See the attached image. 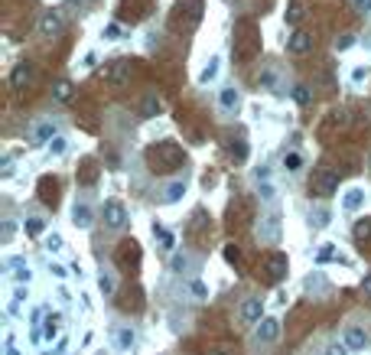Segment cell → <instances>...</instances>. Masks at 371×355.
Instances as JSON below:
<instances>
[{
  "label": "cell",
  "instance_id": "6da1fadb",
  "mask_svg": "<svg viewBox=\"0 0 371 355\" xmlns=\"http://www.w3.org/2000/svg\"><path fill=\"white\" fill-rule=\"evenodd\" d=\"M339 189V173L335 170H316L313 173V192L316 196H332Z\"/></svg>",
  "mask_w": 371,
  "mask_h": 355
},
{
  "label": "cell",
  "instance_id": "7a4b0ae2",
  "mask_svg": "<svg viewBox=\"0 0 371 355\" xmlns=\"http://www.w3.org/2000/svg\"><path fill=\"white\" fill-rule=\"evenodd\" d=\"M258 241H264V245H277L280 241V215H277V212H270L267 218H261Z\"/></svg>",
  "mask_w": 371,
  "mask_h": 355
},
{
  "label": "cell",
  "instance_id": "3957f363",
  "mask_svg": "<svg viewBox=\"0 0 371 355\" xmlns=\"http://www.w3.org/2000/svg\"><path fill=\"white\" fill-rule=\"evenodd\" d=\"M62 30H65V23H62V13H59V10H49V13L39 16V33H42L46 39H56Z\"/></svg>",
  "mask_w": 371,
  "mask_h": 355
},
{
  "label": "cell",
  "instance_id": "277c9868",
  "mask_svg": "<svg viewBox=\"0 0 371 355\" xmlns=\"http://www.w3.org/2000/svg\"><path fill=\"white\" fill-rule=\"evenodd\" d=\"M264 268H267L270 280H284V277H287V271H290V261H287V254H270Z\"/></svg>",
  "mask_w": 371,
  "mask_h": 355
},
{
  "label": "cell",
  "instance_id": "5b68a950",
  "mask_svg": "<svg viewBox=\"0 0 371 355\" xmlns=\"http://www.w3.org/2000/svg\"><path fill=\"white\" fill-rule=\"evenodd\" d=\"M104 221H108V228H124L127 225V212H124L121 202H108V206H104Z\"/></svg>",
  "mask_w": 371,
  "mask_h": 355
},
{
  "label": "cell",
  "instance_id": "8992f818",
  "mask_svg": "<svg viewBox=\"0 0 371 355\" xmlns=\"http://www.w3.org/2000/svg\"><path fill=\"white\" fill-rule=\"evenodd\" d=\"M277 336H280V319L264 316L261 323H258V339H261V342H273Z\"/></svg>",
  "mask_w": 371,
  "mask_h": 355
},
{
  "label": "cell",
  "instance_id": "52a82bcc",
  "mask_svg": "<svg viewBox=\"0 0 371 355\" xmlns=\"http://www.w3.org/2000/svg\"><path fill=\"white\" fill-rule=\"evenodd\" d=\"M241 316H244V323H261V319H264V300H258V297L244 300Z\"/></svg>",
  "mask_w": 371,
  "mask_h": 355
},
{
  "label": "cell",
  "instance_id": "ba28073f",
  "mask_svg": "<svg viewBox=\"0 0 371 355\" xmlns=\"http://www.w3.org/2000/svg\"><path fill=\"white\" fill-rule=\"evenodd\" d=\"M287 49L293 52V56H306V52L313 49V36H309V33H293V36L287 39Z\"/></svg>",
  "mask_w": 371,
  "mask_h": 355
},
{
  "label": "cell",
  "instance_id": "9c48e42d",
  "mask_svg": "<svg viewBox=\"0 0 371 355\" xmlns=\"http://www.w3.org/2000/svg\"><path fill=\"white\" fill-rule=\"evenodd\" d=\"M33 82V65L30 62H20V65H13V72H10V85L20 92L23 85H30Z\"/></svg>",
  "mask_w": 371,
  "mask_h": 355
},
{
  "label": "cell",
  "instance_id": "30bf717a",
  "mask_svg": "<svg viewBox=\"0 0 371 355\" xmlns=\"http://www.w3.org/2000/svg\"><path fill=\"white\" fill-rule=\"evenodd\" d=\"M72 221L78 228H88L95 221V212H91V206H88V202H75L72 206Z\"/></svg>",
  "mask_w": 371,
  "mask_h": 355
},
{
  "label": "cell",
  "instance_id": "8fae6325",
  "mask_svg": "<svg viewBox=\"0 0 371 355\" xmlns=\"http://www.w3.org/2000/svg\"><path fill=\"white\" fill-rule=\"evenodd\" d=\"M342 342H345L352 352H358V349H365V345H368V332L358 329V326H349V329H345V339H342Z\"/></svg>",
  "mask_w": 371,
  "mask_h": 355
},
{
  "label": "cell",
  "instance_id": "7c38bea8",
  "mask_svg": "<svg viewBox=\"0 0 371 355\" xmlns=\"http://www.w3.org/2000/svg\"><path fill=\"white\" fill-rule=\"evenodd\" d=\"M127 78H130V65H127V62H111V69H108V82L111 85H124V82H127Z\"/></svg>",
  "mask_w": 371,
  "mask_h": 355
},
{
  "label": "cell",
  "instance_id": "4fadbf2b",
  "mask_svg": "<svg viewBox=\"0 0 371 355\" xmlns=\"http://www.w3.org/2000/svg\"><path fill=\"white\" fill-rule=\"evenodd\" d=\"M361 206H365V192L361 189H349L345 196H342V209L345 212H358Z\"/></svg>",
  "mask_w": 371,
  "mask_h": 355
},
{
  "label": "cell",
  "instance_id": "5bb4252c",
  "mask_svg": "<svg viewBox=\"0 0 371 355\" xmlns=\"http://www.w3.org/2000/svg\"><path fill=\"white\" fill-rule=\"evenodd\" d=\"M218 104H222L225 111H235L238 104H241V95H238V88H222V92H218Z\"/></svg>",
  "mask_w": 371,
  "mask_h": 355
},
{
  "label": "cell",
  "instance_id": "9a60e30c",
  "mask_svg": "<svg viewBox=\"0 0 371 355\" xmlns=\"http://www.w3.org/2000/svg\"><path fill=\"white\" fill-rule=\"evenodd\" d=\"M218 69H222V59H218V56H212V59H208V65L199 72V82H202V85L215 82V78H218Z\"/></svg>",
  "mask_w": 371,
  "mask_h": 355
},
{
  "label": "cell",
  "instance_id": "2e32d148",
  "mask_svg": "<svg viewBox=\"0 0 371 355\" xmlns=\"http://www.w3.org/2000/svg\"><path fill=\"white\" fill-rule=\"evenodd\" d=\"M182 196H186V183L182 180H176V183H170L163 189V202H179Z\"/></svg>",
  "mask_w": 371,
  "mask_h": 355
},
{
  "label": "cell",
  "instance_id": "e0dca14e",
  "mask_svg": "<svg viewBox=\"0 0 371 355\" xmlns=\"http://www.w3.org/2000/svg\"><path fill=\"white\" fill-rule=\"evenodd\" d=\"M98 287H101V294H104V297H111V294H114V287H118V280H114V271L104 268V271L98 274Z\"/></svg>",
  "mask_w": 371,
  "mask_h": 355
},
{
  "label": "cell",
  "instance_id": "ac0fdd59",
  "mask_svg": "<svg viewBox=\"0 0 371 355\" xmlns=\"http://www.w3.org/2000/svg\"><path fill=\"white\" fill-rule=\"evenodd\" d=\"M42 326H46V329H42V339H46V342H52V339L59 336V326H62V319L49 313V316H46V323H42Z\"/></svg>",
  "mask_w": 371,
  "mask_h": 355
},
{
  "label": "cell",
  "instance_id": "d6986e66",
  "mask_svg": "<svg viewBox=\"0 0 371 355\" xmlns=\"http://www.w3.org/2000/svg\"><path fill=\"white\" fill-rule=\"evenodd\" d=\"M284 170H287V173L303 170V157H299L296 150H287V153H284Z\"/></svg>",
  "mask_w": 371,
  "mask_h": 355
},
{
  "label": "cell",
  "instance_id": "ffe728a7",
  "mask_svg": "<svg viewBox=\"0 0 371 355\" xmlns=\"http://www.w3.org/2000/svg\"><path fill=\"white\" fill-rule=\"evenodd\" d=\"M284 16H287V23H290V26H296L299 20H303V0H293V4L287 7V13H284Z\"/></svg>",
  "mask_w": 371,
  "mask_h": 355
},
{
  "label": "cell",
  "instance_id": "44dd1931",
  "mask_svg": "<svg viewBox=\"0 0 371 355\" xmlns=\"http://www.w3.org/2000/svg\"><path fill=\"white\" fill-rule=\"evenodd\" d=\"M56 101H72V82H65V78H62V82H56Z\"/></svg>",
  "mask_w": 371,
  "mask_h": 355
},
{
  "label": "cell",
  "instance_id": "7402d4cb",
  "mask_svg": "<svg viewBox=\"0 0 371 355\" xmlns=\"http://www.w3.org/2000/svg\"><path fill=\"white\" fill-rule=\"evenodd\" d=\"M134 339H137L134 329H118V349H121V352H127L130 345H134Z\"/></svg>",
  "mask_w": 371,
  "mask_h": 355
},
{
  "label": "cell",
  "instance_id": "603a6c76",
  "mask_svg": "<svg viewBox=\"0 0 371 355\" xmlns=\"http://www.w3.org/2000/svg\"><path fill=\"white\" fill-rule=\"evenodd\" d=\"M160 98H156V95H150V98L144 101V118H153V114H160Z\"/></svg>",
  "mask_w": 371,
  "mask_h": 355
},
{
  "label": "cell",
  "instance_id": "cb8c5ba5",
  "mask_svg": "<svg viewBox=\"0 0 371 355\" xmlns=\"http://www.w3.org/2000/svg\"><path fill=\"white\" fill-rule=\"evenodd\" d=\"M36 140H39V144L56 140V127H52V124H39V127H36Z\"/></svg>",
  "mask_w": 371,
  "mask_h": 355
},
{
  "label": "cell",
  "instance_id": "d4e9b609",
  "mask_svg": "<svg viewBox=\"0 0 371 355\" xmlns=\"http://www.w3.org/2000/svg\"><path fill=\"white\" fill-rule=\"evenodd\" d=\"M10 264H13V268H16V274H13V277L20 280V283H23V280L30 283V277H33V274H30V264H23V261H10Z\"/></svg>",
  "mask_w": 371,
  "mask_h": 355
},
{
  "label": "cell",
  "instance_id": "484cf974",
  "mask_svg": "<svg viewBox=\"0 0 371 355\" xmlns=\"http://www.w3.org/2000/svg\"><path fill=\"white\" fill-rule=\"evenodd\" d=\"M46 153H49V157H62V153H65V137H56V140H49Z\"/></svg>",
  "mask_w": 371,
  "mask_h": 355
},
{
  "label": "cell",
  "instance_id": "4316f807",
  "mask_svg": "<svg viewBox=\"0 0 371 355\" xmlns=\"http://www.w3.org/2000/svg\"><path fill=\"white\" fill-rule=\"evenodd\" d=\"M46 248H49V251H62V248H65V238L52 232V235H46Z\"/></svg>",
  "mask_w": 371,
  "mask_h": 355
},
{
  "label": "cell",
  "instance_id": "83f0119b",
  "mask_svg": "<svg viewBox=\"0 0 371 355\" xmlns=\"http://www.w3.org/2000/svg\"><path fill=\"white\" fill-rule=\"evenodd\" d=\"M42 228H46V221H42V218H36V215L26 218V232H30V235H42Z\"/></svg>",
  "mask_w": 371,
  "mask_h": 355
},
{
  "label": "cell",
  "instance_id": "f1b7e54d",
  "mask_svg": "<svg viewBox=\"0 0 371 355\" xmlns=\"http://www.w3.org/2000/svg\"><path fill=\"white\" fill-rule=\"evenodd\" d=\"M153 238H160V245H163V248H173V235L166 232V228H160V225H153Z\"/></svg>",
  "mask_w": 371,
  "mask_h": 355
},
{
  "label": "cell",
  "instance_id": "f546056e",
  "mask_svg": "<svg viewBox=\"0 0 371 355\" xmlns=\"http://www.w3.org/2000/svg\"><path fill=\"white\" fill-rule=\"evenodd\" d=\"M293 98H296L299 104H309V101H313V95H309L306 85H296V88H293Z\"/></svg>",
  "mask_w": 371,
  "mask_h": 355
},
{
  "label": "cell",
  "instance_id": "4dcf8cb0",
  "mask_svg": "<svg viewBox=\"0 0 371 355\" xmlns=\"http://www.w3.org/2000/svg\"><path fill=\"white\" fill-rule=\"evenodd\" d=\"M332 257H335V245H322V248H319V254H316V261L326 264V261H332Z\"/></svg>",
  "mask_w": 371,
  "mask_h": 355
},
{
  "label": "cell",
  "instance_id": "1f68e13d",
  "mask_svg": "<svg viewBox=\"0 0 371 355\" xmlns=\"http://www.w3.org/2000/svg\"><path fill=\"white\" fill-rule=\"evenodd\" d=\"M326 355H349V345L345 342H329L326 345Z\"/></svg>",
  "mask_w": 371,
  "mask_h": 355
},
{
  "label": "cell",
  "instance_id": "d6a6232c",
  "mask_svg": "<svg viewBox=\"0 0 371 355\" xmlns=\"http://www.w3.org/2000/svg\"><path fill=\"white\" fill-rule=\"evenodd\" d=\"M313 225L326 228V225H329V212H326V209H316V212H313Z\"/></svg>",
  "mask_w": 371,
  "mask_h": 355
},
{
  "label": "cell",
  "instance_id": "836d02e7",
  "mask_svg": "<svg viewBox=\"0 0 371 355\" xmlns=\"http://www.w3.org/2000/svg\"><path fill=\"white\" fill-rule=\"evenodd\" d=\"M173 271H189V257H186V254H173Z\"/></svg>",
  "mask_w": 371,
  "mask_h": 355
},
{
  "label": "cell",
  "instance_id": "e575fe53",
  "mask_svg": "<svg viewBox=\"0 0 371 355\" xmlns=\"http://www.w3.org/2000/svg\"><path fill=\"white\" fill-rule=\"evenodd\" d=\"M261 199L264 202H273V199H277V189H273L270 183H261Z\"/></svg>",
  "mask_w": 371,
  "mask_h": 355
},
{
  "label": "cell",
  "instance_id": "d590c367",
  "mask_svg": "<svg viewBox=\"0 0 371 355\" xmlns=\"http://www.w3.org/2000/svg\"><path fill=\"white\" fill-rule=\"evenodd\" d=\"M225 261H228V264H241V254H238L235 245H225Z\"/></svg>",
  "mask_w": 371,
  "mask_h": 355
},
{
  "label": "cell",
  "instance_id": "8d00e7d4",
  "mask_svg": "<svg viewBox=\"0 0 371 355\" xmlns=\"http://www.w3.org/2000/svg\"><path fill=\"white\" fill-rule=\"evenodd\" d=\"M355 238H371V218H368V221H358V225H355Z\"/></svg>",
  "mask_w": 371,
  "mask_h": 355
},
{
  "label": "cell",
  "instance_id": "74e56055",
  "mask_svg": "<svg viewBox=\"0 0 371 355\" xmlns=\"http://www.w3.org/2000/svg\"><path fill=\"white\" fill-rule=\"evenodd\" d=\"M352 46H355V36H339V39H335V49H339V52H345Z\"/></svg>",
  "mask_w": 371,
  "mask_h": 355
},
{
  "label": "cell",
  "instance_id": "f35d334b",
  "mask_svg": "<svg viewBox=\"0 0 371 355\" xmlns=\"http://www.w3.org/2000/svg\"><path fill=\"white\" fill-rule=\"evenodd\" d=\"M189 290H192V294H196L199 300H202V297H208V290H205V283H202V280H192V283H189Z\"/></svg>",
  "mask_w": 371,
  "mask_h": 355
},
{
  "label": "cell",
  "instance_id": "ab89813d",
  "mask_svg": "<svg viewBox=\"0 0 371 355\" xmlns=\"http://www.w3.org/2000/svg\"><path fill=\"white\" fill-rule=\"evenodd\" d=\"M306 290H309V294H319V290H322V277H309L306 280Z\"/></svg>",
  "mask_w": 371,
  "mask_h": 355
},
{
  "label": "cell",
  "instance_id": "60d3db41",
  "mask_svg": "<svg viewBox=\"0 0 371 355\" xmlns=\"http://www.w3.org/2000/svg\"><path fill=\"white\" fill-rule=\"evenodd\" d=\"M49 274H52V277H59V280H65V277H68V271L62 268V264H49Z\"/></svg>",
  "mask_w": 371,
  "mask_h": 355
},
{
  "label": "cell",
  "instance_id": "b9f144b4",
  "mask_svg": "<svg viewBox=\"0 0 371 355\" xmlns=\"http://www.w3.org/2000/svg\"><path fill=\"white\" fill-rule=\"evenodd\" d=\"M231 157L238 160V163H241V160L247 157V147H244V144H235V147H231Z\"/></svg>",
  "mask_w": 371,
  "mask_h": 355
},
{
  "label": "cell",
  "instance_id": "7bdbcfd3",
  "mask_svg": "<svg viewBox=\"0 0 371 355\" xmlns=\"http://www.w3.org/2000/svg\"><path fill=\"white\" fill-rule=\"evenodd\" d=\"M118 23H108V26H104V36H108V39H114V36H118Z\"/></svg>",
  "mask_w": 371,
  "mask_h": 355
},
{
  "label": "cell",
  "instance_id": "ee69618b",
  "mask_svg": "<svg viewBox=\"0 0 371 355\" xmlns=\"http://www.w3.org/2000/svg\"><path fill=\"white\" fill-rule=\"evenodd\" d=\"M368 78V69H355V72H352V82H365Z\"/></svg>",
  "mask_w": 371,
  "mask_h": 355
},
{
  "label": "cell",
  "instance_id": "f6af8a7d",
  "mask_svg": "<svg viewBox=\"0 0 371 355\" xmlns=\"http://www.w3.org/2000/svg\"><path fill=\"white\" fill-rule=\"evenodd\" d=\"M13 232H16V225H13V221H7V225H4V241H10Z\"/></svg>",
  "mask_w": 371,
  "mask_h": 355
},
{
  "label": "cell",
  "instance_id": "bcb514c9",
  "mask_svg": "<svg viewBox=\"0 0 371 355\" xmlns=\"http://www.w3.org/2000/svg\"><path fill=\"white\" fill-rule=\"evenodd\" d=\"M361 294L371 297V274H365V280H361Z\"/></svg>",
  "mask_w": 371,
  "mask_h": 355
},
{
  "label": "cell",
  "instance_id": "7dc6e473",
  "mask_svg": "<svg viewBox=\"0 0 371 355\" xmlns=\"http://www.w3.org/2000/svg\"><path fill=\"white\" fill-rule=\"evenodd\" d=\"M7 355H20V352H16V345H13V336H7Z\"/></svg>",
  "mask_w": 371,
  "mask_h": 355
},
{
  "label": "cell",
  "instance_id": "c3c4849f",
  "mask_svg": "<svg viewBox=\"0 0 371 355\" xmlns=\"http://www.w3.org/2000/svg\"><path fill=\"white\" fill-rule=\"evenodd\" d=\"M46 355H65V342H59L56 349H52V352H46Z\"/></svg>",
  "mask_w": 371,
  "mask_h": 355
},
{
  "label": "cell",
  "instance_id": "681fc988",
  "mask_svg": "<svg viewBox=\"0 0 371 355\" xmlns=\"http://www.w3.org/2000/svg\"><path fill=\"white\" fill-rule=\"evenodd\" d=\"M358 10H361V13H368V10H371V0H358Z\"/></svg>",
  "mask_w": 371,
  "mask_h": 355
},
{
  "label": "cell",
  "instance_id": "f907efd6",
  "mask_svg": "<svg viewBox=\"0 0 371 355\" xmlns=\"http://www.w3.org/2000/svg\"><path fill=\"white\" fill-rule=\"evenodd\" d=\"M215 355H225V352H215Z\"/></svg>",
  "mask_w": 371,
  "mask_h": 355
},
{
  "label": "cell",
  "instance_id": "816d5d0a",
  "mask_svg": "<svg viewBox=\"0 0 371 355\" xmlns=\"http://www.w3.org/2000/svg\"><path fill=\"white\" fill-rule=\"evenodd\" d=\"M368 163H371V157H368Z\"/></svg>",
  "mask_w": 371,
  "mask_h": 355
}]
</instances>
